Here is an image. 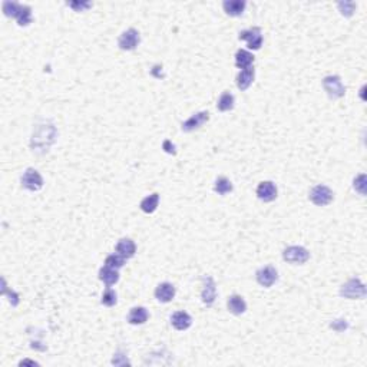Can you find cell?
Masks as SVG:
<instances>
[{
  "label": "cell",
  "instance_id": "6da1fadb",
  "mask_svg": "<svg viewBox=\"0 0 367 367\" xmlns=\"http://www.w3.org/2000/svg\"><path fill=\"white\" fill-rule=\"evenodd\" d=\"M56 138V128L50 122V121H42L41 124H38L33 131L32 136V148L36 152H48L50 145L55 142Z\"/></svg>",
  "mask_w": 367,
  "mask_h": 367
},
{
  "label": "cell",
  "instance_id": "7a4b0ae2",
  "mask_svg": "<svg viewBox=\"0 0 367 367\" xmlns=\"http://www.w3.org/2000/svg\"><path fill=\"white\" fill-rule=\"evenodd\" d=\"M340 296L349 300H361L366 297V287L361 283L360 278H350L346 284H343L340 288Z\"/></svg>",
  "mask_w": 367,
  "mask_h": 367
},
{
  "label": "cell",
  "instance_id": "3957f363",
  "mask_svg": "<svg viewBox=\"0 0 367 367\" xmlns=\"http://www.w3.org/2000/svg\"><path fill=\"white\" fill-rule=\"evenodd\" d=\"M323 88L327 92L330 99H340L346 93V88L343 85L340 76H325L324 79H323Z\"/></svg>",
  "mask_w": 367,
  "mask_h": 367
},
{
  "label": "cell",
  "instance_id": "277c9868",
  "mask_svg": "<svg viewBox=\"0 0 367 367\" xmlns=\"http://www.w3.org/2000/svg\"><path fill=\"white\" fill-rule=\"evenodd\" d=\"M334 195L333 191L325 187V185H316L311 191H310V201L317 205V207H324V205H328L332 201H333Z\"/></svg>",
  "mask_w": 367,
  "mask_h": 367
},
{
  "label": "cell",
  "instance_id": "5b68a950",
  "mask_svg": "<svg viewBox=\"0 0 367 367\" xmlns=\"http://www.w3.org/2000/svg\"><path fill=\"white\" fill-rule=\"evenodd\" d=\"M20 182H22V187H23L25 190H27V191L36 192L43 188L42 175H41L36 169H33V168H27V169H26L25 172H23V175H22Z\"/></svg>",
  "mask_w": 367,
  "mask_h": 367
},
{
  "label": "cell",
  "instance_id": "8992f818",
  "mask_svg": "<svg viewBox=\"0 0 367 367\" xmlns=\"http://www.w3.org/2000/svg\"><path fill=\"white\" fill-rule=\"evenodd\" d=\"M283 259L290 264H304L310 259V252L304 247L291 245L283 251Z\"/></svg>",
  "mask_w": 367,
  "mask_h": 367
},
{
  "label": "cell",
  "instance_id": "52a82bcc",
  "mask_svg": "<svg viewBox=\"0 0 367 367\" xmlns=\"http://www.w3.org/2000/svg\"><path fill=\"white\" fill-rule=\"evenodd\" d=\"M201 299L205 306H212L217 299V287L212 277L204 275L202 277V291H201Z\"/></svg>",
  "mask_w": 367,
  "mask_h": 367
},
{
  "label": "cell",
  "instance_id": "ba28073f",
  "mask_svg": "<svg viewBox=\"0 0 367 367\" xmlns=\"http://www.w3.org/2000/svg\"><path fill=\"white\" fill-rule=\"evenodd\" d=\"M139 42H141L139 32L136 29H134V27H131V29L125 30L124 33L119 36L118 46H119V49L122 50H134L139 45Z\"/></svg>",
  "mask_w": 367,
  "mask_h": 367
},
{
  "label": "cell",
  "instance_id": "9c48e42d",
  "mask_svg": "<svg viewBox=\"0 0 367 367\" xmlns=\"http://www.w3.org/2000/svg\"><path fill=\"white\" fill-rule=\"evenodd\" d=\"M240 41H245L248 48L252 50H259L263 46V34L260 27H251L247 30L240 32Z\"/></svg>",
  "mask_w": 367,
  "mask_h": 367
},
{
  "label": "cell",
  "instance_id": "30bf717a",
  "mask_svg": "<svg viewBox=\"0 0 367 367\" xmlns=\"http://www.w3.org/2000/svg\"><path fill=\"white\" fill-rule=\"evenodd\" d=\"M255 278H257V283H259L261 287L268 288V287H271V285L277 281L278 273H277V270H275L274 267L267 266V267L260 268L259 271H257V274H255Z\"/></svg>",
  "mask_w": 367,
  "mask_h": 367
},
{
  "label": "cell",
  "instance_id": "8fae6325",
  "mask_svg": "<svg viewBox=\"0 0 367 367\" xmlns=\"http://www.w3.org/2000/svg\"><path fill=\"white\" fill-rule=\"evenodd\" d=\"M208 119H209V114L207 111L198 112V114L192 115L190 119H187L185 122H182V131L183 132H192V131H195V129L201 128L205 122H208Z\"/></svg>",
  "mask_w": 367,
  "mask_h": 367
},
{
  "label": "cell",
  "instance_id": "7c38bea8",
  "mask_svg": "<svg viewBox=\"0 0 367 367\" xmlns=\"http://www.w3.org/2000/svg\"><path fill=\"white\" fill-rule=\"evenodd\" d=\"M257 197L264 202H271L277 198V187L271 181H263L257 187Z\"/></svg>",
  "mask_w": 367,
  "mask_h": 367
},
{
  "label": "cell",
  "instance_id": "4fadbf2b",
  "mask_svg": "<svg viewBox=\"0 0 367 367\" xmlns=\"http://www.w3.org/2000/svg\"><path fill=\"white\" fill-rule=\"evenodd\" d=\"M155 297L161 303H169L175 297V287L171 283L159 284L157 290H155Z\"/></svg>",
  "mask_w": 367,
  "mask_h": 367
},
{
  "label": "cell",
  "instance_id": "5bb4252c",
  "mask_svg": "<svg viewBox=\"0 0 367 367\" xmlns=\"http://www.w3.org/2000/svg\"><path fill=\"white\" fill-rule=\"evenodd\" d=\"M171 324L175 327L176 330L183 332L187 328H190L192 324V317L187 311H176L171 316Z\"/></svg>",
  "mask_w": 367,
  "mask_h": 367
},
{
  "label": "cell",
  "instance_id": "9a60e30c",
  "mask_svg": "<svg viewBox=\"0 0 367 367\" xmlns=\"http://www.w3.org/2000/svg\"><path fill=\"white\" fill-rule=\"evenodd\" d=\"M223 8H224V12L228 16H241L245 8H247V2H244V0H226L223 3Z\"/></svg>",
  "mask_w": 367,
  "mask_h": 367
},
{
  "label": "cell",
  "instance_id": "2e32d148",
  "mask_svg": "<svg viewBox=\"0 0 367 367\" xmlns=\"http://www.w3.org/2000/svg\"><path fill=\"white\" fill-rule=\"evenodd\" d=\"M227 307H228V311L230 313H233L235 316H241L245 313V310H247V303L245 300L242 299L241 296H238V294H234L231 296L228 301H227Z\"/></svg>",
  "mask_w": 367,
  "mask_h": 367
},
{
  "label": "cell",
  "instance_id": "e0dca14e",
  "mask_svg": "<svg viewBox=\"0 0 367 367\" xmlns=\"http://www.w3.org/2000/svg\"><path fill=\"white\" fill-rule=\"evenodd\" d=\"M254 76H255V72H254V67H247V69H242L241 72L237 75V86L240 91H247L248 88L252 84L254 81Z\"/></svg>",
  "mask_w": 367,
  "mask_h": 367
},
{
  "label": "cell",
  "instance_id": "ac0fdd59",
  "mask_svg": "<svg viewBox=\"0 0 367 367\" xmlns=\"http://www.w3.org/2000/svg\"><path fill=\"white\" fill-rule=\"evenodd\" d=\"M117 252L124 259H132L136 252V245L131 238H122L117 244Z\"/></svg>",
  "mask_w": 367,
  "mask_h": 367
},
{
  "label": "cell",
  "instance_id": "d6986e66",
  "mask_svg": "<svg viewBox=\"0 0 367 367\" xmlns=\"http://www.w3.org/2000/svg\"><path fill=\"white\" fill-rule=\"evenodd\" d=\"M150 318V314H148V310L145 307H134L131 309L129 314H128V323L131 324H143L146 323Z\"/></svg>",
  "mask_w": 367,
  "mask_h": 367
},
{
  "label": "cell",
  "instance_id": "ffe728a7",
  "mask_svg": "<svg viewBox=\"0 0 367 367\" xmlns=\"http://www.w3.org/2000/svg\"><path fill=\"white\" fill-rule=\"evenodd\" d=\"M99 280L103 281L106 285H114L119 281V273L115 268H111L108 266H103L99 270Z\"/></svg>",
  "mask_w": 367,
  "mask_h": 367
},
{
  "label": "cell",
  "instance_id": "44dd1931",
  "mask_svg": "<svg viewBox=\"0 0 367 367\" xmlns=\"http://www.w3.org/2000/svg\"><path fill=\"white\" fill-rule=\"evenodd\" d=\"M252 63H254V55L250 53L248 50L240 49L235 53V66L237 67L247 69V67H251Z\"/></svg>",
  "mask_w": 367,
  "mask_h": 367
},
{
  "label": "cell",
  "instance_id": "7402d4cb",
  "mask_svg": "<svg viewBox=\"0 0 367 367\" xmlns=\"http://www.w3.org/2000/svg\"><path fill=\"white\" fill-rule=\"evenodd\" d=\"M158 202H159V194L157 192H154V194H151L150 197H146V198H143L141 201V209L145 212V214H152V212H155V209L158 208Z\"/></svg>",
  "mask_w": 367,
  "mask_h": 367
},
{
  "label": "cell",
  "instance_id": "603a6c76",
  "mask_svg": "<svg viewBox=\"0 0 367 367\" xmlns=\"http://www.w3.org/2000/svg\"><path fill=\"white\" fill-rule=\"evenodd\" d=\"M15 19L17 20L19 26H27L29 23H32V9L29 6H25V5H20Z\"/></svg>",
  "mask_w": 367,
  "mask_h": 367
},
{
  "label": "cell",
  "instance_id": "cb8c5ba5",
  "mask_svg": "<svg viewBox=\"0 0 367 367\" xmlns=\"http://www.w3.org/2000/svg\"><path fill=\"white\" fill-rule=\"evenodd\" d=\"M214 191L217 192L218 195L230 194V192H233V183L226 176H219V178H217L215 183H214Z\"/></svg>",
  "mask_w": 367,
  "mask_h": 367
},
{
  "label": "cell",
  "instance_id": "d4e9b609",
  "mask_svg": "<svg viewBox=\"0 0 367 367\" xmlns=\"http://www.w3.org/2000/svg\"><path fill=\"white\" fill-rule=\"evenodd\" d=\"M234 95L233 93H230V92H224L221 96H219V99H218V103H217V108L218 111H221V112H228V111H231L234 108Z\"/></svg>",
  "mask_w": 367,
  "mask_h": 367
},
{
  "label": "cell",
  "instance_id": "484cf974",
  "mask_svg": "<svg viewBox=\"0 0 367 367\" xmlns=\"http://www.w3.org/2000/svg\"><path fill=\"white\" fill-rule=\"evenodd\" d=\"M118 301V296L115 290H112V288H106L103 294H102V300L100 303L103 304V306H106V307H112V306H115Z\"/></svg>",
  "mask_w": 367,
  "mask_h": 367
},
{
  "label": "cell",
  "instance_id": "4316f807",
  "mask_svg": "<svg viewBox=\"0 0 367 367\" xmlns=\"http://www.w3.org/2000/svg\"><path fill=\"white\" fill-rule=\"evenodd\" d=\"M125 260L122 255H119V254H112V255H108L106 260H105V266H108L111 268H122L125 266Z\"/></svg>",
  "mask_w": 367,
  "mask_h": 367
},
{
  "label": "cell",
  "instance_id": "83f0119b",
  "mask_svg": "<svg viewBox=\"0 0 367 367\" xmlns=\"http://www.w3.org/2000/svg\"><path fill=\"white\" fill-rule=\"evenodd\" d=\"M353 188L359 192L360 195H366V175H364V174H360L359 176L354 178Z\"/></svg>",
  "mask_w": 367,
  "mask_h": 367
},
{
  "label": "cell",
  "instance_id": "f1b7e54d",
  "mask_svg": "<svg viewBox=\"0 0 367 367\" xmlns=\"http://www.w3.org/2000/svg\"><path fill=\"white\" fill-rule=\"evenodd\" d=\"M19 8H20V5L15 3V2H5L3 3V12L8 17H16Z\"/></svg>",
  "mask_w": 367,
  "mask_h": 367
},
{
  "label": "cell",
  "instance_id": "f546056e",
  "mask_svg": "<svg viewBox=\"0 0 367 367\" xmlns=\"http://www.w3.org/2000/svg\"><path fill=\"white\" fill-rule=\"evenodd\" d=\"M337 6L340 9L343 16H347V17L351 16V15L354 13V8H356V5L351 3V2H340Z\"/></svg>",
  "mask_w": 367,
  "mask_h": 367
},
{
  "label": "cell",
  "instance_id": "4dcf8cb0",
  "mask_svg": "<svg viewBox=\"0 0 367 367\" xmlns=\"http://www.w3.org/2000/svg\"><path fill=\"white\" fill-rule=\"evenodd\" d=\"M3 294H5V296H8L9 301H10V304H12V306H17V304H19V296H17L16 292L13 291V290H9L8 287H6L5 280H3Z\"/></svg>",
  "mask_w": 367,
  "mask_h": 367
},
{
  "label": "cell",
  "instance_id": "1f68e13d",
  "mask_svg": "<svg viewBox=\"0 0 367 367\" xmlns=\"http://www.w3.org/2000/svg\"><path fill=\"white\" fill-rule=\"evenodd\" d=\"M67 6L74 9L75 12H84L86 9L92 8V3L91 2H70L67 3Z\"/></svg>",
  "mask_w": 367,
  "mask_h": 367
},
{
  "label": "cell",
  "instance_id": "d6a6232c",
  "mask_svg": "<svg viewBox=\"0 0 367 367\" xmlns=\"http://www.w3.org/2000/svg\"><path fill=\"white\" fill-rule=\"evenodd\" d=\"M164 150H165V152H168V154H174V155H175V145L171 143V141H168V139L164 142Z\"/></svg>",
  "mask_w": 367,
  "mask_h": 367
}]
</instances>
